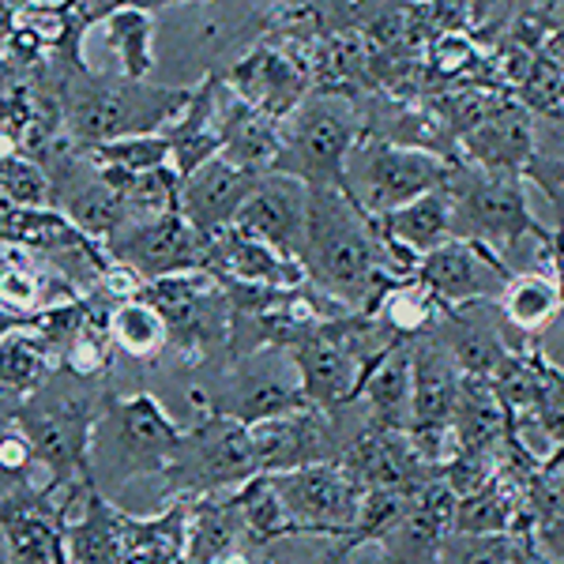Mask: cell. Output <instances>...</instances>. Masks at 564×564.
Segmentation results:
<instances>
[{"instance_id":"cell-1","label":"cell","mask_w":564,"mask_h":564,"mask_svg":"<svg viewBox=\"0 0 564 564\" xmlns=\"http://www.w3.org/2000/svg\"><path fill=\"white\" fill-rule=\"evenodd\" d=\"M26 76L57 98L65 135L79 148L162 132L188 102V87H159L121 72H90L84 61H45Z\"/></svg>"},{"instance_id":"cell-2","label":"cell","mask_w":564,"mask_h":564,"mask_svg":"<svg viewBox=\"0 0 564 564\" xmlns=\"http://www.w3.org/2000/svg\"><path fill=\"white\" fill-rule=\"evenodd\" d=\"M302 268L316 290L347 313H372L380 294L399 282L377 218H369L343 185L308 188V230Z\"/></svg>"},{"instance_id":"cell-3","label":"cell","mask_w":564,"mask_h":564,"mask_svg":"<svg viewBox=\"0 0 564 564\" xmlns=\"http://www.w3.org/2000/svg\"><path fill=\"white\" fill-rule=\"evenodd\" d=\"M84 384L90 380L57 369L39 391H31L15 406V422L31 436L39 463L53 475V489L95 481L90 478V436H95L106 399L84 391Z\"/></svg>"},{"instance_id":"cell-4","label":"cell","mask_w":564,"mask_h":564,"mask_svg":"<svg viewBox=\"0 0 564 564\" xmlns=\"http://www.w3.org/2000/svg\"><path fill=\"white\" fill-rule=\"evenodd\" d=\"M185 441V425L148 391L106 399L90 436V478L95 486H129L140 475H162Z\"/></svg>"},{"instance_id":"cell-5","label":"cell","mask_w":564,"mask_h":564,"mask_svg":"<svg viewBox=\"0 0 564 564\" xmlns=\"http://www.w3.org/2000/svg\"><path fill=\"white\" fill-rule=\"evenodd\" d=\"M444 193L452 204V238L486 245L500 260L520 249L523 241L550 238V230L527 204L523 177L489 174V170H478L459 159L452 177L444 181Z\"/></svg>"},{"instance_id":"cell-6","label":"cell","mask_w":564,"mask_h":564,"mask_svg":"<svg viewBox=\"0 0 564 564\" xmlns=\"http://www.w3.org/2000/svg\"><path fill=\"white\" fill-rule=\"evenodd\" d=\"M456 162L459 159L411 148V143L388 140V135L366 129L350 148L343 188L369 218H384L395 207L441 188L452 177Z\"/></svg>"},{"instance_id":"cell-7","label":"cell","mask_w":564,"mask_h":564,"mask_svg":"<svg viewBox=\"0 0 564 564\" xmlns=\"http://www.w3.org/2000/svg\"><path fill=\"white\" fill-rule=\"evenodd\" d=\"M366 124L358 121L354 98L332 90H308L302 106L282 121V154L275 174L316 185H343L350 148Z\"/></svg>"},{"instance_id":"cell-8","label":"cell","mask_w":564,"mask_h":564,"mask_svg":"<svg viewBox=\"0 0 564 564\" xmlns=\"http://www.w3.org/2000/svg\"><path fill=\"white\" fill-rule=\"evenodd\" d=\"M170 327V343L193 361H212L215 350L230 347L234 335V305L223 279L207 268L177 271V275L148 279L140 290Z\"/></svg>"},{"instance_id":"cell-9","label":"cell","mask_w":564,"mask_h":564,"mask_svg":"<svg viewBox=\"0 0 564 564\" xmlns=\"http://www.w3.org/2000/svg\"><path fill=\"white\" fill-rule=\"evenodd\" d=\"M252 475H260V463L249 425L230 414H212L185 425V441L159 478L174 497H212L230 494Z\"/></svg>"},{"instance_id":"cell-10","label":"cell","mask_w":564,"mask_h":564,"mask_svg":"<svg viewBox=\"0 0 564 564\" xmlns=\"http://www.w3.org/2000/svg\"><path fill=\"white\" fill-rule=\"evenodd\" d=\"M290 520L302 534H324L339 539L347 550V539L358 523V508L366 497V486L343 467L339 459L332 463H308L297 470H279L271 475Z\"/></svg>"},{"instance_id":"cell-11","label":"cell","mask_w":564,"mask_h":564,"mask_svg":"<svg viewBox=\"0 0 564 564\" xmlns=\"http://www.w3.org/2000/svg\"><path fill=\"white\" fill-rule=\"evenodd\" d=\"M516 271L494 249L467 238H448L433 252L417 257L414 279L436 297L441 308H467L478 302H500Z\"/></svg>"},{"instance_id":"cell-12","label":"cell","mask_w":564,"mask_h":564,"mask_svg":"<svg viewBox=\"0 0 564 564\" xmlns=\"http://www.w3.org/2000/svg\"><path fill=\"white\" fill-rule=\"evenodd\" d=\"M102 245L109 257L129 263L143 282L207 268V238L181 212L151 218V223H124Z\"/></svg>"},{"instance_id":"cell-13","label":"cell","mask_w":564,"mask_h":564,"mask_svg":"<svg viewBox=\"0 0 564 564\" xmlns=\"http://www.w3.org/2000/svg\"><path fill=\"white\" fill-rule=\"evenodd\" d=\"M459 154L489 174L523 177L527 162L539 154V121L520 98L497 95L494 106L467 132H459Z\"/></svg>"},{"instance_id":"cell-14","label":"cell","mask_w":564,"mask_h":564,"mask_svg":"<svg viewBox=\"0 0 564 564\" xmlns=\"http://www.w3.org/2000/svg\"><path fill=\"white\" fill-rule=\"evenodd\" d=\"M249 441L257 452L260 475H279V470H297L308 463L343 459V436L335 430L332 414L321 406H302L294 414L268 417V422L249 425Z\"/></svg>"},{"instance_id":"cell-15","label":"cell","mask_w":564,"mask_h":564,"mask_svg":"<svg viewBox=\"0 0 564 564\" xmlns=\"http://www.w3.org/2000/svg\"><path fill=\"white\" fill-rule=\"evenodd\" d=\"M226 84L241 102L282 124L313 90V72H308V61L286 53L282 45L257 42L245 57L234 61V68L226 72Z\"/></svg>"},{"instance_id":"cell-16","label":"cell","mask_w":564,"mask_h":564,"mask_svg":"<svg viewBox=\"0 0 564 564\" xmlns=\"http://www.w3.org/2000/svg\"><path fill=\"white\" fill-rule=\"evenodd\" d=\"M279 347H263L257 354H245L234 366V377L226 384V399L218 403V414H230L238 422L252 425V422H268V417H282L294 414L302 406H313L302 391V380H297L294 358L286 361H271V354Z\"/></svg>"},{"instance_id":"cell-17","label":"cell","mask_w":564,"mask_h":564,"mask_svg":"<svg viewBox=\"0 0 564 564\" xmlns=\"http://www.w3.org/2000/svg\"><path fill=\"white\" fill-rule=\"evenodd\" d=\"M234 226L257 234L279 252L302 260L308 230V185L290 174H263L241 204Z\"/></svg>"},{"instance_id":"cell-18","label":"cell","mask_w":564,"mask_h":564,"mask_svg":"<svg viewBox=\"0 0 564 564\" xmlns=\"http://www.w3.org/2000/svg\"><path fill=\"white\" fill-rule=\"evenodd\" d=\"M339 463L366 489H399V494H417L425 481L436 478V470L414 452L411 433L372 430V425H361V430L343 444Z\"/></svg>"},{"instance_id":"cell-19","label":"cell","mask_w":564,"mask_h":564,"mask_svg":"<svg viewBox=\"0 0 564 564\" xmlns=\"http://www.w3.org/2000/svg\"><path fill=\"white\" fill-rule=\"evenodd\" d=\"M207 271H215L223 282L260 290H290L308 282L302 260L286 257L275 245L260 241L257 234L241 230V226H226L207 238Z\"/></svg>"},{"instance_id":"cell-20","label":"cell","mask_w":564,"mask_h":564,"mask_svg":"<svg viewBox=\"0 0 564 564\" xmlns=\"http://www.w3.org/2000/svg\"><path fill=\"white\" fill-rule=\"evenodd\" d=\"M234 90L226 84V76L212 72L207 79H199L196 87H188V102L162 129L174 151V170L181 177L193 174L196 166H204L207 159L223 154V135H226V113H230Z\"/></svg>"},{"instance_id":"cell-21","label":"cell","mask_w":564,"mask_h":564,"mask_svg":"<svg viewBox=\"0 0 564 564\" xmlns=\"http://www.w3.org/2000/svg\"><path fill=\"white\" fill-rule=\"evenodd\" d=\"M257 181L260 177L245 174L230 159L215 154L204 166H196L193 174L181 177V215H185L204 238H212V234L234 226V218H238L241 204L249 199Z\"/></svg>"},{"instance_id":"cell-22","label":"cell","mask_w":564,"mask_h":564,"mask_svg":"<svg viewBox=\"0 0 564 564\" xmlns=\"http://www.w3.org/2000/svg\"><path fill=\"white\" fill-rule=\"evenodd\" d=\"M366 406V425L391 433H411L414 422V377H411V339L395 343L369 366L358 391Z\"/></svg>"},{"instance_id":"cell-23","label":"cell","mask_w":564,"mask_h":564,"mask_svg":"<svg viewBox=\"0 0 564 564\" xmlns=\"http://www.w3.org/2000/svg\"><path fill=\"white\" fill-rule=\"evenodd\" d=\"M411 377H414L411 430H422V425H452V411H456V399L463 388V369L433 332L411 339Z\"/></svg>"},{"instance_id":"cell-24","label":"cell","mask_w":564,"mask_h":564,"mask_svg":"<svg viewBox=\"0 0 564 564\" xmlns=\"http://www.w3.org/2000/svg\"><path fill=\"white\" fill-rule=\"evenodd\" d=\"M452 430H456L463 448L470 452H500L512 441V411L505 406L494 380L463 372V388L456 399V411H452Z\"/></svg>"},{"instance_id":"cell-25","label":"cell","mask_w":564,"mask_h":564,"mask_svg":"<svg viewBox=\"0 0 564 564\" xmlns=\"http://www.w3.org/2000/svg\"><path fill=\"white\" fill-rule=\"evenodd\" d=\"M279 154H282V124L234 95L230 113H226L223 159H230L245 174L263 177V174H275Z\"/></svg>"},{"instance_id":"cell-26","label":"cell","mask_w":564,"mask_h":564,"mask_svg":"<svg viewBox=\"0 0 564 564\" xmlns=\"http://www.w3.org/2000/svg\"><path fill=\"white\" fill-rule=\"evenodd\" d=\"M377 226H380V234H384V241L414 252V257H425V252H433L436 245H444L452 238L448 193H444V185L433 188V193L417 196L411 204L388 212L384 218H377Z\"/></svg>"},{"instance_id":"cell-27","label":"cell","mask_w":564,"mask_h":564,"mask_svg":"<svg viewBox=\"0 0 564 564\" xmlns=\"http://www.w3.org/2000/svg\"><path fill=\"white\" fill-rule=\"evenodd\" d=\"M61 369L57 354L31 321L12 327L0 339V399H26Z\"/></svg>"},{"instance_id":"cell-28","label":"cell","mask_w":564,"mask_h":564,"mask_svg":"<svg viewBox=\"0 0 564 564\" xmlns=\"http://www.w3.org/2000/svg\"><path fill=\"white\" fill-rule=\"evenodd\" d=\"M245 539H249V531H245L241 512L230 494L193 497V508H188L185 564H212L215 557H223L230 545H238Z\"/></svg>"},{"instance_id":"cell-29","label":"cell","mask_w":564,"mask_h":564,"mask_svg":"<svg viewBox=\"0 0 564 564\" xmlns=\"http://www.w3.org/2000/svg\"><path fill=\"white\" fill-rule=\"evenodd\" d=\"M106 50L117 57V72L129 79H148L154 68V12L121 4L98 23Z\"/></svg>"},{"instance_id":"cell-30","label":"cell","mask_w":564,"mask_h":564,"mask_svg":"<svg viewBox=\"0 0 564 564\" xmlns=\"http://www.w3.org/2000/svg\"><path fill=\"white\" fill-rule=\"evenodd\" d=\"M102 170V166H98ZM109 188L121 199L129 223H151V218L181 212V174L174 166H159L148 174H117V170H102Z\"/></svg>"},{"instance_id":"cell-31","label":"cell","mask_w":564,"mask_h":564,"mask_svg":"<svg viewBox=\"0 0 564 564\" xmlns=\"http://www.w3.org/2000/svg\"><path fill=\"white\" fill-rule=\"evenodd\" d=\"M497 305L512 332L539 335L542 327H550L553 316L564 308V297H561V286L553 275H542V271H516L505 290V297H500Z\"/></svg>"},{"instance_id":"cell-32","label":"cell","mask_w":564,"mask_h":564,"mask_svg":"<svg viewBox=\"0 0 564 564\" xmlns=\"http://www.w3.org/2000/svg\"><path fill=\"white\" fill-rule=\"evenodd\" d=\"M84 297H87V313L76 332H72V339L65 343V350H61V369H68L79 380H95L109 369L117 343L109 335V305L90 294Z\"/></svg>"},{"instance_id":"cell-33","label":"cell","mask_w":564,"mask_h":564,"mask_svg":"<svg viewBox=\"0 0 564 564\" xmlns=\"http://www.w3.org/2000/svg\"><path fill=\"white\" fill-rule=\"evenodd\" d=\"M109 335H113L117 350L129 354L135 361H154L170 347V327L162 313L143 297L121 302L109 308Z\"/></svg>"},{"instance_id":"cell-34","label":"cell","mask_w":564,"mask_h":564,"mask_svg":"<svg viewBox=\"0 0 564 564\" xmlns=\"http://www.w3.org/2000/svg\"><path fill=\"white\" fill-rule=\"evenodd\" d=\"M230 497H234V505H238L241 523L252 542L263 545V542L286 539V534H302L294 527V520H290L271 475H252L249 481H241L238 489H230Z\"/></svg>"},{"instance_id":"cell-35","label":"cell","mask_w":564,"mask_h":564,"mask_svg":"<svg viewBox=\"0 0 564 564\" xmlns=\"http://www.w3.org/2000/svg\"><path fill=\"white\" fill-rule=\"evenodd\" d=\"M372 313L384 321V327L395 339H417V335H430L436 321H441V305L430 290L417 279H399L380 294V302Z\"/></svg>"},{"instance_id":"cell-36","label":"cell","mask_w":564,"mask_h":564,"mask_svg":"<svg viewBox=\"0 0 564 564\" xmlns=\"http://www.w3.org/2000/svg\"><path fill=\"white\" fill-rule=\"evenodd\" d=\"M84 151L90 154L95 166L117 170V174H148V170L159 166H174V151H170V140L162 132L121 135V140L90 143Z\"/></svg>"},{"instance_id":"cell-37","label":"cell","mask_w":564,"mask_h":564,"mask_svg":"<svg viewBox=\"0 0 564 564\" xmlns=\"http://www.w3.org/2000/svg\"><path fill=\"white\" fill-rule=\"evenodd\" d=\"M0 193L12 199L15 207H53V185L50 174L34 154H4L0 159Z\"/></svg>"},{"instance_id":"cell-38","label":"cell","mask_w":564,"mask_h":564,"mask_svg":"<svg viewBox=\"0 0 564 564\" xmlns=\"http://www.w3.org/2000/svg\"><path fill=\"white\" fill-rule=\"evenodd\" d=\"M343 557H347L343 542L324 534H286L257 550V564H335Z\"/></svg>"},{"instance_id":"cell-39","label":"cell","mask_w":564,"mask_h":564,"mask_svg":"<svg viewBox=\"0 0 564 564\" xmlns=\"http://www.w3.org/2000/svg\"><path fill=\"white\" fill-rule=\"evenodd\" d=\"M441 564H508V534H456L441 545Z\"/></svg>"},{"instance_id":"cell-40","label":"cell","mask_w":564,"mask_h":564,"mask_svg":"<svg viewBox=\"0 0 564 564\" xmlns=\"http://www.w3.org/2000/svg\"><path fill=\"white\" fill-rule=\"evenodd\" d=\"M520 417H534V425L545 433V444L553 452L564 448V372L553 369L545 361V377H542V399L531 414H520Z\"/></svg>"},{"instance_id":"cell-41","label":"cell","mask_w":564,"mask_h":564,"mask_svg":"<svg viewBox=\"0 0 564 564\" xmlns=\"http://www.w3.org/2000/svg\"><path fill=\"white\" fill-rule=\"evenodd\" d=\"M497 470H500V452H470V448H463L459 456L441 470V478L448 481L456 497H470V494H478V489L486 486V481L494 478Z\"/></svg>"},{"instance_id":"cell-42","label":"cell","mask_w":564,"mask_h":564,"mask_svg":"<svg viewBox=\"0 0 564 564\" xmlns=\"http://www.w3.org/2000/svg\"><path fill=\"white\" fill-rule=\"evenodd\" d=\"M31 463H39L31 436L20 422H4L0 425V478H20L31 470Z\"/></svg>"},{"instance_id":"cell-43","label":"cell","mask_w":564,"mask_h":564,"mask_svg":"<svg viewBox=\"0 0 564 564\" xmlns=\"http://www.w3.org/2000/svg\"><path fill=\"white\" fill-rule=\"evenodd\" d=\"M508 564H553V557L542 550L534 531L523 520L508 531Z\"/></svg>"},{"instance_id":"cell-44","label":"cell","mask_w":564,"mask_h":564,"mask_svg":"<svg viewBox=\"0 0 564 564\" xmlns=\"http://www.w3.org/2000/svg\"><path fill=\"white\" fill-rule=\"evenodd\" d=\"M545 15H550V12H545ZM542 53L564 72V12H553V15H550V23H545Z\"/></svg>"},{"instance_id":"cell-45","label":"cell","mask_w":564,"mask_h":564,"mask_svg":"<svg viewBox=\"0 0 564 564\" xmlns=\"http://www.w3.org/2000/svg\"><path fill=\"white\" fill-rule=\"evenodd\" d=\"M550 275L557 279L561 297H564V226L550 234Z\"/></svg>"},{"instance_id":"cell-46","label":"cell","mask_w":564,"mask_h":564,"mask_svg":"<svg viewBox=\"0 0 564 564\" xmlns=\"http://www.w3.org/2000/svg\"><path fill=\"white\" fill-rule=\"evenodd\" d=\"M257 550H260V542L245 539L238 545H230V550H226L223 557H215L212 564H257Z\"/></svg>"},{"instance_id":"cell-47","label":"cell","mask_w":564,"mask_h":564,"mask_svg":"<svg viewBox=\"0 0 564 564\" xmlns=\"http://www.w3.org/2000/svg\"><path fill=\"white\" fill-rule=\"evenodd\" d=\"M15 12H68L76 0H8Z\"/></svg>"},{"instance_id":"cell-48","label":"cell","mask_w":564,"mask_h":564,"mask_svg":"<svg viewBox=\"0 0 564 564\" xmlns=\"http://www.w3.org/2000/svg\"><path fill=\"white\" fill-rule=\"evenodd\" d=\"M15 20H20V12H15L8 0H0V61H4L8 42H12V34H15Z\"/></svg>"},{"instance_id":"cell-49","label":"cell","mask_w":564,"mask_h":564,"mask_svg":"<svg viewBox=\"0 0 564 564\" xmlns=\"http://www.w3.org/2000/svg\"><path fill=\"white\" fill-rule=\"evenodd\" d=\"M124 4L148 8V12H159V8H170V4H188V0H124Z\"/></svg>"},{"instance_id":"cell-50","label":"cell","mask_w":564,"mask_h":564,"mask_svg":"<svg viewBox=\"0 0 564 564\" xmlns=\"http://www.w3.org/2000/svg\"><path fill=\"white\" fill-rule=\"evenodd\" d=\"M542 12H564V0H542Z\"/></svg>"},{"instance_id":"cell-51","label":"cell","mask_w":564,"mask_h":564,"mask_svg":"<svg viewBox=\"0 0 564 564\" xmlns=\"http://www.w3.org/2000/svg\"><path fill=\"white\" fill-rule=\"evenodd\" d=\"M204 4H226V0H204Z\"/></svg>"},{"instance_id":"cell-52","label":"cell","mask_w":564,"mask_h":564,"mask_svg":"<svg viewBox=\"0 0 564 564\" xmlns=\"http://www.w3.org/2000/svg\"><path fill=\"white\" fill-rule=\"evenodd\" d=\"M411 4H430V0H411Z\"/></svg>"}]
</instances>
